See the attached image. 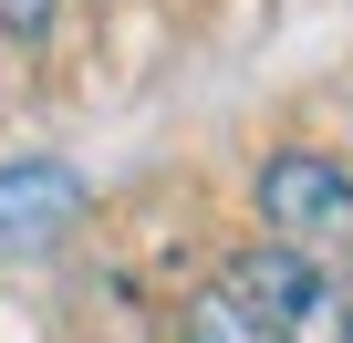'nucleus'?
I'll return each instance as SVG.
<instances>
[{"mask_svg":"<svg viewBox=\"0 0 353 343\" xmlns=\"http://www.w3.org/2000/svg\"><path fill=\"white\" fill-rule=\"evenodd\" d=\"M250 208H260V239H281L322 271L353 260V166L332 146H270L250 177Z\"/></svg>","mask_w":353,"mask_h":343,"instance_id":"nucleus-1","label":"nucleus"},{"mask_svg":"<svg viewBox=\"0 0 353 343\" xmlns=\"http://www.w3.org/2000/svg\"><path fill=\"white\" fill-rule=\"evenodd\" d=\"M219 291H229L270 343H353V302L332 291V271L301 260V250H281V239H239L229 271H219Z\"/></svg>","mask_w":353,"mask_h":343,"instance_id":"nucleus-2","label":"nucleus"},{"mask_svg":"<svg viewBox=\"0 0 353 343\" xmlns=\"http://www.w3.org/2000/svg\"><path fill=\"white\" fill-rule=\"evenodd\" d=\"M94 208V177L73 156H11L0 166V250H52Z\"/></svg>","mask_w":353,"mask_h":343,"instance_id":"nucleus-3","label":"nucleus"},{"mask_svg":"<svg viewBox=\"0 0 353 343\" xmlns=\"http://www.w3.org/2000/svg\"><path fill=\"white\" fill-rule=\"evenodd\" d=\"M176 343H270V333H260L229 291H198V302H188V322H176Z\"/></svg>","mask_w":353,"mask_h":343,"instance_id":"nucleus-4","label":"nucleus"},{"mask_svg":"<svg viewBox=\"0 0 353 343\" xmlns=\"http://www.w3.org/2000/svg\"><path fill=\"white\" fill-rule=\"evenodd\" d=\"M63 21V0H0V42H42Z\"/></svg>","mask_w":353,"mask_h":343,"instance_id":"nucleus-5","label":"nucleus"}]
</instances>
